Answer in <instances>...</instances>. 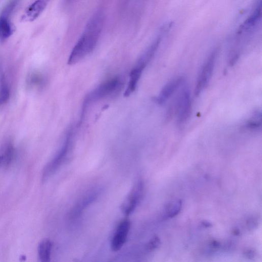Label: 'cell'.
<instances>
[{"instance_id":"cell-5","label":"cell","mask_w":262,"mask_h":262,"mask_svg":"<svg viewBox=\"0 0 262 262\" xmlns=\"http://www.w3.org/2000/svg\"><path fill=\"white\" fill-rule=\"evenodd\" d=\"M176 97L171 111L176 115L177 123L179 125L185 124L188 119L191 112L190 92L187 85H183Z\"/></svg>"},{"instance_id":"cell-19","label":"cell","mask_w":262,"mask_h":262,"mask_svg":"<svg viewBox=\"0 0 262 262\" xmlns=\"http://www.w3.org/2000/svg\"><path fill=\"white\" fill-rule=\"evenodd\" d=\"M246 225L249 229H253L257 225V220L255 217H250L247 220Z\"/></svg>"},{"instance_id":"cell-22","label":"cell","mask_w":262,"mask_h":262,"mask_svg":"<svg viewBox=\"0 0 262 262\" xmlns=\"http://www.w3.org/2000/svg\"><path fill=\"white\" fill-rule=\"evenodd\" d=\"M202 225L206 227H209L212 226V225L209 222H206V221L203 222L202 223Z\"/></svg>"},{"instance_id":"cell-8","label":"cell","mask_w":262,"mask_h":262,"mask_svg":"<svg viewBox=\"0 0 262 262\" xmlns=\"http://www.w3.org/2000/svg\"><path fill=\"white\" fill-rule=\"evenodd\" d=\"M130 227V222L128 219L121 220L112 236L111 242V248L113 251H119L126 242Z\"/></svg>"},{"instance_id":"cell-3","label":"cell","mask_w":262,"mask_h":262,"mask_svg":"<svg viewBox=\"0 0 262 262\" xmlns=\"http://www.w3.org/2000/svg\"><path fill=\"white\" fill-rule=\"evenodd\" d=\"M73 131L67 134L65 141L54 158L45 166L41 179L45 182L48 180L58 168L70 158L73 149Z\"/></svg>"},{"instance_id":"cell-7","label":"cell","mask_w":262,"mask_h":262,"mask_svg":"<svg viewBox=\"0 0 262 262\" xmlns=\"http://www.w3.org/2000/svg\"><path fill=\"white\" fill-rule=\"evenodd\" d=\"M144 183L139 181L135 184L121 204L122 212L126 216L130 215L136 209L143 196Z\"/></svg>"},{"instance_id":"cell-20","label":"cell","mask_w":262,"mask_h":262,"mask_svg":"<svg viewBox=\"0 0 262 262\" xmlns=\"http://www.w3.org/2000/svg\"><path fill=\"white\" fill-rule=\"evenodd\" d=\"M244 255L245 257H247L249 259L253 258L255 256V253L253 250L249 249L246 250L244 252Z\"/></svg>"},{"instance_id":"cell-17","label":"cell","mask_w":262,"mask_h":262,"mask_svg":"<svg viewBox=\"0 0 262 262\" xmlns=\"http://www.w3.org/2000/svg\"><path fill=\"white\" fill-rule=\"evenodd\" d=\"M14 154V150L13 147L11 145H9L4 154L2 155L3 157V161L2 164L5 165V166L8 165L11 162Z\"/></svg>"},{"instance_id":"cell-4","label":"cell","mask_w":262,"mask_h":262,"mask_svg":"<svg viewBox=\"0 0 262 262\" xmlns=\"http://www.w3.org/2000/svg\"><path fill=\"white\" fill-rule=\"evenodd\" d=\"M121 85V80L119 77H114L101 83L85 97L83 110L92 103L116 93L120 89Z\"/></svg>"},{"instance_id":"cell-10","label":"cell","mask_w":262,"mask_h":262,"mask_svg":"<svg viewBox=\"0 0 262 262\" xmlns=\"http://www.w3.org/2000/svg\"><path fill=\"white\" fill-rule=\"evenodd\" d=\"M51 0H36L25 11L21 17L24 22L35 20L44 11Z\"/></svg>"},{"instance_id":"cell-12","label":"cell","mask_w":262,"mask_h":262,"mask_svg":"<svg viewBox=\"0 0 262 262\" xmlns=\"http://www.w3.org/2000/svg\"><path fill=\"white\" fill-rule=\"evenodd\" d=\"M52 247V242L48 238H45L39 243L37 248V252L38 257L41 261L48 262L50 261Z\"/></svg>"},{"instance_id":"cell-14","label":"cell","mask_w":262,"mask_h":262,"mask_svg":"<svg viewBox=\"0 0 262 262\" xmlns=\"http://www.w3.org/2000/svg\"><path fill=\"white\" fill-rule=\"evenodd\" d=\"M182 207V201L180 200L169 202L165 207L164 216L166 218L174 217L180 212Z\"/></svg>"},{"instance_id":"cell-21","label":"cell","mask_w":262,"mask_h":262,"mask_svg":"<svg viewBox=\"0 0 262 262\" xmlns=\"http://www.w3.org/2000/svg\"><path fill=\"white\" fill-rule=\"evenodd\" d=\"M209 245L212 249H218L220 246V243L216 240H212L210 241Z\"/></svg>"},{"instance_id":"cell-11","label":"cell","mask_w":262,"mask_h":262,"mask_svg":"<svg viewBox=\"0 0 262 262\" xmlns=\"http://www.w3.org/2000/svg\"><path fill=\"white\" fill-rule=\"evenodd\" d=\"M145 67V65L137 62L130 72L129 81L124 93L125 96L130 95L136 90L138 82Z\"/></svg>"},{"instance_id":"cell-9","label":"cell","mask_w":262,"mask_h":262,"mask_svg":"<svg viewBox=\"0 0 262 262\" xmlns=\"http://www.w3.org/2000/svg\"><path fill=\"white\" fill-rule=\"evenodd\" d=\"M185 79L182 76L176 77L168 81L155 98V102L159 104H164L184 84Z\"/></svg>"},{"instance_id":"cell-13","label":"cell","mask_w":262,"mask_h":262,"mask_svg":"<svg viewBox=\"0 0 262 262\" xmlns=\"http://www.w3.org/2000/svg\"><path fill=\"white\" fill-rule=\"evenodd\" d=\"M9 16L1 14L0 15V40L4 41L13 34V26Z\"/></svg>"},{"instance_id":"cell-6","label":"cell","mask_w":262,"mask_h":262,"mask_svg":"<svg viewBox=\"0 0 262 262\" xmlns=\"http://www.w3.org/2000/svg\"><path fill=\"white\" fill-rule=\"evenodd\" d=\"M216 55L217 50H215L209 55L202 66L195 86L196 96L199 95L208 85L213 72Z\"/></svg>"},{"instance_id":"cell-23","label":"cell","mask_w":262,"mask_h":262,"mask_svg":"<svg viewBox=\"0 0 262 262\" xmlns=\"http://www.w3.org/2000/svg\"><path fill=\"white\" fill-rule=\"evenodd\" d=\"M3 157L2 155L0 156V165L2 164Z\"/></svg>"},{"instance_id":"cell-2","label":"cell","mask_w":262,"mask_h":262,"mask_svg":"<svg viewBox=\"0 0 262 262\" xmlns=\"http://www.w3.org/2000/svg\"><path fill=\"white\" fill-rule=\"evenodd\" d=\"M260 3L257 7L253 13L245 20L239 29L235 36L234 44L229 55V64L233 66L238 60L240 54L241 46L244 44L252 34L256 25L260 17Z\"/></svg>"},{"instance_id":"cell-18","label":"cell","mask_w":262,"mask_h":262,"mask_svg":"<svg viewBox=\"0 0 262 262\" xmlns=\"http://www.w3.org/2000/svg\"><path fill=\"white\" fill-rule=\"evenodd\" d=\"M160 245V239L156 235L153 236L147 243L146 249L148 252H151L157 249Z\"/></svg>"},{"instance_id":"cell-16","label":"cell","mask_w":262,"mask_h":262,"mask_svg":"<svg viewBox=\"0 0 262 262\" xmlns=\"http://www.w3.org/2000/svg\"><path fill=\"white\" fill-rule=\"evenodd\" d=\"M10 97V90L4 75L0 78V105L7 102Z\"/></svg>"},{"instance_id":"cell-15","label":"cell","mask_w":262,"mask_h":262,"mask_svg":"<svg viewBox=\"0 0 262 262\" xmlns=\"http://www.w3.org/2000/svg\"><path fill=\"white\" fill-rule=\"evenodd\" d=\"M261 125V112L257 110L254 112L251 117L247 121L245 125L246 128L249 130H257Z\"/></svg>"},{"instance_id":"cell-1","label":"cell","mask_w":262,"mask_h":262,"mask_svg":"<svg viewBox=\"0 0 262 262\" xmlns=\"http://www.w3.org/2000/svg\"><path fill=\"white\" fill-rule=\"evenodd\" d=\"M103 23L104 16L100 12L90 18L70 53L68 64L76 63L93 52L98 41Z\"/></svg>"}]
</instances>
